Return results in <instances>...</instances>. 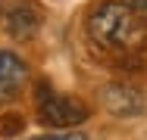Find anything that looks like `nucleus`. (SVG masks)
<instances>
[{
	"label": "nucleus",
	"instance_id": "4",
	"mask_svg": "<svg viewBox=\"0 0 147 140\" xmlns=\"http://www.w3.org/2000/svg\"><path fill=\"white\" fill-rule=\"evenodd\" d=\"M28 78V65L9 50H0V100H13Z\"/></svg>",
	"mask_w": 147,
	"mask_h": 140
},
{
	"label": "nucleus",
	"instance_id": "6",
	"mask_svg": "<svg viewBox=\"0 0 147 140\" xmlns=\"http://www.w3.org/2000/svg\"><path fill=\"white\" fill-rule=\"evenodd\" d=\"M16 131H22V118H19V115H3V118H0V134L9 137V134H16Z\"/></svg>",
	"mask_w": 147,
	"mask_h": 140
},
{
	"label": "nucleus",
	"instance_id": "5",
	"mask_svg": "<svg viewBox=\"0 0 147 140\" xmlns=\"http://www.w3.org/2000/svg\"><path fill=\"white\" fill-rule=\"evenodd\" d=\"M103 103L113 115H138L144 109V97L131 84H110L103 90Z\"/></svg>",
	"mask_w": 147,
	"mask_h": 140
},
{
	"label": "nucleus",
	"instance_id": "2",
	"mask_svg": "<svg viewBox=\"0 0 147 140\" xmlns=\"http://www.w3.org/2000/svg\"><path fill=\"white\" fill-rule=\"evenodd\" d=\"M38 118H41V125L69 134L72 128H78L82 121H88V106H85L78 97L50 93V90H47V93L38 97Z\"/></svg>",
	"mask_w": 147,
	"mask_h": 140
},
{
	"label": "nucleus",
	"instance_id": "8",
	"mask_svg": "<svg viewBox=\"0 0 147 140\" xmlns=\"http://www.w3.org/2000/svg\"><path fill=\"white\" fill-rule=\"evenodd\" d=\"M128 6H135L138 13H147V0H125Z\"/></svg>",
	"mask_w": 147,
	"mask_h": 140
},
{
	"label": "nucleus",
	"instance_id": "7",
	"mask_svg": "<svg viewBox=\"0 0 147 140\" xmlns=\"http://www.w3.org/2000/svg\"><path fill=\"white\" fill-rule=\"evenodd\" d=\"M34 140H88V137L78 131H69V134H44V137H34Z\"/></svg>",
	"mask_w": 147,
	"mask_h": 140
},
{
	"label": "nucleus",
	"instance_id": "1",
	"mask_svg": "<svg viewBox=\"0 0 147 140\" xmlns=\"http://www.w3.org/2000/svg\"><path fill=\"white\" fill-rule=\"evenodd\" d=\"M88 37L110 53L131 56L147 47V22L128 3L100 0L88 13Z\"/></svg>",
	"mask_w": 147,
	"mask_h": 140
},
{
	"label": "nucleus",
	"instance_id": "3",
	"mask_svg": "<svg viewBox=\"0 0 147 140\" xmlns=\"http://www.w3.org/2000/svg\"><path fill=\"white\" fill-rule=\"evenodd\" d=\"M3 25H6V31H9V37L28 41L31 34L41 28V13H38V6H31V3H25V0L9 3L6 13H3Z\"/></svg>",
	"mask_w": 147,
	"mask_h": 140
}]
</instances>
